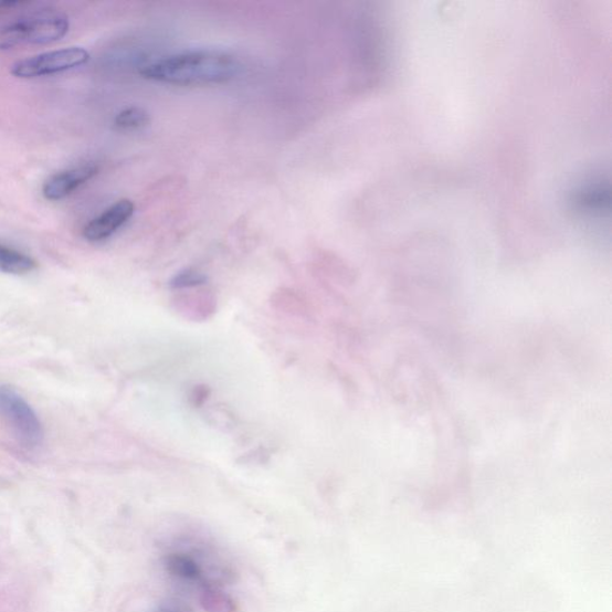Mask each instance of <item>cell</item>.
I'll return each instance as SVG.
<instances>
[{"label": "cell", "mask_w": 612, "mask_h": 612, "mask_svg": "<svg viewBox=\"0 0 612 612\" xmlns=\"http://www.w3.org/2000/svg\"><path fill=\"white\" fill-rule=\"evenodd\" d=\"M241 65L232 55L199 51L171 55L145 66L144 78L173 85H209L229 82L240 75Z\"/></svg>", "instance_id": "cell-1"}, {"label": "cell", "mask_w": 612, "mask_h": 612, "mask_svg": "<svg viewBox=\"0 0 612 612\" xmlns=\"http://www.w3.org/2000/svg\"><path fill=\"white\" fill-rule=\"evenodd\" d=\"M66 14L42 9L29 17L0 25V51L27 45H50L68 32Z\"/></svg>", "instance_id": "cell-2"}, {"label": "cell", "mask_w": 612, "mask_h": 612, "mask_svg": "<svg viewBox=\"0 0 612 612\" xmlns=\"http://www.w3.org/2000/svg\"><path fill=\"white\" fill-rule=\"evenodd\" d=\"M91 53L82 48H67L28 56L11 66V75L21 80L46 77L83 66Z\"/></svg>", "instance_id": "cell-3"}, {"label": "cell", "mask_w": 612, "mask_h": 612, "mask_svg": "<svg viewBox=\"0 0 612 612\" xmlns=\"http://www.w3.org/2000/svg\"><path fill=\"white\" fill-rule=\"evenodd\" d=\"M0 415L22 444L38 446L43 440V428L33 408L9 387H0Z\"/></svg>", "instance_id": "cell-4"}, {"label": "cell", "mask_w": 612, "mask_h": 612, "mask_svg": "<svg viewBox=\"0 0 612 612\" xmlns=\"http://www.w3.org/2000/svg\"><path fill=\"white\" fill-rule=\"evenodd\" d=\"M135 213V203L123 199L113 203L107 210L84 228L83 235L89 242L108 240L118 232Z\"/></svg>", "instance_id": "cell-5"}, {"label": "cell", "mask_w": 612, "mask_h": 612, "mask_svg": "<svg viewBox=\"0 0 612 612\" xmlns=\"http://www.w3.org/2000/svg\"><path fill=\"white\" fill-rule=\"evenodd\" d=\"M98 167L93 163L82 165L52 175L42 186V194L48 200L60 201L75 193L86 182L93 180Z\"/></svg>", "instance_id": "cell-6"}, {"label": "cell", "mask_w": 612, "mask_h": 612, "mask_svg": "<svg viewBox=\"0 0 612 612\" xmlns=\"http://www.w3.org/2000/svg\"><path fill=\"white\" fill-rule=\"evenodd\" d=\"M167 571L182 580L201 582L202 587L209 585L205 581L201 566L188 553L172 552L165 559Z\"/></svg>", "instance_id": "cell-7"}, {"label": "cell", "mask_w": 612, "mask_h": 612, "mask_svg": "<svg viewBox=\"0 0 612 612\" xmlns=\"http://www.w3.org/2000/svg\"><path fill=\"white\" fill-rule=\"evenodd\" d=\"M36 267V261L33 257L0 243V272L22 275L33 272Z\"/></svg>", "instance_id": "cell-8"}, {"label": "cell", "mask_w": 612, "mask_h": 612, "mask_svg": "<svg viewBox=\"0 0 612 612\" xmlns=\"http://www.w3.org/2000/svg\"><path fill=\"white\" fill-rule=\"evenodd\" d=\"M200 604L208 612H236L238 610L230 595L212 585L202 587Z\"/></svg>", "instance_id": "cell-9"}, {"label": "cell", "mask_w": 612, "mask_h": 612, "mask_svg": "<svg viewBox=\"0 0 612 612\" xmlns=\"http://www.w3.org/2000/svg\"><path fill=\"white\" fill-rule=\"evenodd\" d=\"M150 123V115L140 107H129L115 116V127L122 130H136Z\"/></svg>", "instance_id": "cell-10"}, {"label": "cell", "mask_w": 612, "mask_h": 612, "mask_svg": "<svg viewBox=\"0 0 612 612\" xmlns=\"http://www.w3.org/2000/svg\"><path fill=\"white\" fill-rule=\"evenodd\" d=\"M207 283V275L197 270H184L173 276L171 286L173 288H186L199 286Z\"/></svg>", "instance_id": "cell-11"}, {"label": "cell", "mask_w": 612, "mask_h": 612, "mask_svg": "<svg viewBox=\"0 0 612 612\" xmlns=\"http://www.w3.org/2000/svg\"><path fill=\"white\" fill-rule=\"evenodd\" d=\"M31 2H23V0H7V2H0V14L8 13L18 9H24L25 7H31Z\"/></svg>", "instance_id": "cell-12"}]
</instances>
